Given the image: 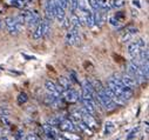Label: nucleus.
<instances>
[{
	"label": "nucleus",
	"mask_w": 149,
	"mask_h": 140,
	"mask_svg": "<svg viewBox=\"0 0 149 140\" xmlns=\"http://www.w3.org/2000/svg\"><path fill=\"white\" fill-rule=\"evenodd\" d=\"M108 87L113 91L114 94H116L125 101H128L133 98V90L125 86L120 78L116 76H113L108 79Z\"/></svg>",
	"instance_id": "1"
},
{
	"label": "nucleus",
	"mask_w": 149,
	"mask_h": 140,
	"mask_svg": "<svg viewBox=\"0 0 149 140\" xmlns=\"http://www.w3.org/2000/svg\"><path fill=\"white\" fill-rule=\"evenodd\" d=\"M94 98L99 101V104L101 105V106H102L104 110H107V111H113V110L116 107V105L114 104V101L111 100V99L107 95V93L104 92V87H102L101 90L96 91L95 94H94Z\"/></svg>",
	"instance_id": "2"
},
{
	"label": "nucleus",
	"mask_w": 149,
	"mask_h": 140,
	"mask_svg": "<svg viewBox=\"0 0 149 140\" xmlns=\"http://www.w3.org/2000/svg\"><path fill=\"white\" fill-rule=\"evenodd\" d=\"M5 25L7 31L13 36H17L22 31V24H20L15 17H7L5 19Z\"/></svg>",
	"instance_id": "3"
},
{
	"label": "nucleus",
	"mask_w": 149,
	"mask_h": 140,
	"mask_svg": "<svg viewBox=\"0 0 149 140\" xmlns=\"http://www.w3.org/2000/svg\"><path fill=\"white\" fill-rule=\"evenodd\" d=\"M22 14V18H24V24L27 25V27H33V26H36L39 22H40V15L36 13L35 11H25Z\"/></svg>",
	"instance_id": "4"
},
{
	"label": "nucleus",
	"mask_w": 149,
	"mask_h": 140,
	"mask_svg": "<svg viewBox=\"0 0 149 140\" xmlns=\"http://www.w3.org/2000/svg\"><path fill=\"white\" fill-rule=\"evenodd\" d=\"M146 47V41L143 39H137L133 43H130L128 45V54L130 55V58H136L139 57L140 52Z\"/></svg>",
	"instance_id": "5"
},
{
	"label": "nucleus",
	"mask_w": 149,
	"mask_h": 140,
	"mask_svg": "<svg viewBox=\"0 0 149 140\" xmlns=\"http://www.w3.org/2000/svg\"><path fill=\"white\" fill-rule=\"evenodd\" d=\"M80 112H81V117H82V121L94 132L96 130H99V125L96 123V120L94 119V116H92L85 107H81L80 108Z\"/></svg>",
	"instance_id": "6"
},
{
	"label": "nucleus",
	"mask_w": 149,
	"mask_h": 140,
	"mask_svg": "<svg viewBox=\"0 0 149 140\" xmlns=\"http://www.w3.org/2000/svg\"><path fill=\"white\" fill-rule=\"evenodd\" d=\"M45 88H46V91H47L48 94H51V95H53V97H56V98L61 97V93H62V91H63V90L59 86V84H55V83L52 81V80H46V81H45Z\"/></svg>",
	"instance_id": "7"
},
{
	"label": "nucleus",
	"mask_w": 149,
	"mask_h": 140,
	"mask_svg": "<svg viewBox=\"0 0 149 140\" xmlns=\"http://www.w3.org/2000/svg\"><path fill=\"white\" fill-rule=\"evenodd\" d=\"M61 97L69 104H74L77 102L78 100H80V97H79V93L77 91H74L73 88H69V90H65L62 91L61 93Z\"/></svg>",
	"instance_id": "8"
},
{
	"label": "nucleus",
	"mask_w": 149,
	"mask_h": 140,
	"mask_svg": "<svg viewBox=\"0 0 149 140\" xmlns=\"http://www.w3.org/2000/svg\"><path fill=\"white\" fill-rule=\"evenodd\" d=\"M58 126L62 132H75L78 130L70 119H62Z\"/></svg>",
	"instance_id": "9"
},
{
	"label": "nucleus",
	"mask_w": 149,
	"mask_h": 140,
	"mask_svg": "<svg viewBox=\"0 0 149 140\" xmlns=\"http://www.w3.org/2000/svg\"><path fill=\"white\" fill-rule=\"evenodd\" d=\"M120 80L122 81V84H123L125 86H127V87L132 88L133 91H134V88L137 86V83H136L135 78H133V77H132L130 74H128V73L122 74V77L120 78Z\"/></svg>",
	"instance_id": "10"
},
{
	"label": "nucleus",
	"mask_w": 149,
	"mask_h": 140,
	"mask_svg": "<svg viewBox=\"0 0 149 140\" xmlns=\"http://www.w3.org/2000/svg\"><path fill=\"white\" fill-rule=\"evenodd\" d=\"M45 14H46V19L52 20L55 18V6L53 0H47V3L45 5Z\"/></svg>",
	"instance_id": "11"
},
{
	"label": "nucleus",
	"mask_w": 149,
	"mask_h": 140,
	"mask_svg": "<svg viewBox=\"0 0 149 140\" xmlns=\"http://www.w3.org/2000/svg\"><path fill=\"white\" fill-rule=\"evenodd\" d=\"M44 37V32H42V25H41V20L40 22L35 26V29L33 32V39L34 40H39Z\"/></svg>",
	"instance_id": "12"
},
{
	"label": "nucleus",
	"mask_w": 149,
	"mask_h": 140,
	"mask_svg": "<svg viewBox=\"0 0 149 140\" xmlns=\"http://www.w3.org/2000/svg\"><path fill=\"white\" fill-rule=\"evenodd\" d=\"M134 36H135V33H133V32H129V31H126V29H123V28H122V33H121L120 40H121L122 43H128V41L133 40Z\"/></svg>",
	"instance_id": "13"
},
{
	"label": "nucleus",
	"mask_w": 149,
	"mask_h": 140,
	"mask_svg": "<svg viewBox=\"0 0 149 140\" xmlns=\"http://www.w3.org/2000/svg\"><path fill=\"white\" fill-rule=\"evenodd\" d=\"M77 125H78V130L80 131V132H84L85 134H87V135H93V131L82 121V120H80V121H78V123H75Z\"/></svg>",
	"instance_id": "14"
},
{
	"label": "nucleus",
	"mask_w": 149,
	"mask_h": 140,
	"mask_svg": "<svg viewBox=\"0 0 149 140\" xmlns=\"http://www.w3.org/2000/svg\"><path fill=\"white\" fill-rule=\"evenodd\" d=\"M70 24H72V26L74 27V28H80L81 26H82V22H81V20H80V18H79V15L77 14V13H72V15H70Z\"/></svg>",
	"instance_id": "15"
},
{
	"label": "nucleus",
	"mask_w": 149,
	"mask_h": 140,
	"mask_svg": "<svg viewBox=\"0 0 149 140\" xmlns=\"http://www.w3.org/2000/svg\"><path fill=\"white\" fill-rule=\"evenodd\" d=\"M59 86L65 91V90H69L72 88V84H70V80L66 77H60L59 78Z\"/></svg>",
	"instance_id": "16"
},
{
	"label": "nucleus",
	"mask_w": 149,
	"mask_h": 140,
	"mask_svg": "<svg viewBox=\"0 0 149 140\" xmlns=\"http://www.w3.org/2000/svg\"><path fill=\"white\" fill-rule=\"evenodd\" d=\"M62 136L67 140H81L79 134H75L74 132H62Z\"/></svg>",
	"instance_id": "17"
},
{
	"label": "nucleus",
	"mask_w": 149,
	"mask_h": 140,
	"mask_svg": "<svg viewBox=\"0 0 149 140\" xmlns=\"http://www.w3.org/2000/svg\"><path fill=\"white\" fill-rule=\"evenodd\" d=\"M97 4H99V7L101 11H110L111 6H110V3L108 0H97Z\"/></svg>",
	"instance_id": "18"
},
{
	"label": "nucleus",
	"mask_w": 149,
	"mask_h": 140,
	"mask_svg": "<svg viewBox=\"0 0 149 140\" xmlns=\"http://www.w3.org/2000/svg\"><path fill=\"white\" fill-rule=\"evenodd\" d=\"M70 120H72L74 124L78 123V121H80V120H82V117H81V112H80V110L73 111V112L70 113Z\"/></svg>",
	"instance_id": "19"
},
{
	"label": "nucleus",
	"mask_w": 149,
	"mask_h": 140,
	"mask_svg": "<svg viewBox=\"0 0 149 140\" xmlns=\"http://www.w3.org/2000/svg\"><path fill=\"white\" fill-rule=\"evenodd\" d=\"M51 21L52 20H48V19H44L41 20V25H42V32H44V36H46V34L51 31Z\"/></svg>",
	"instance_id": "20"
},
{
	"label": "nucleus",
	"mask_w": 149,
	"mask_h": 140,
	"mask_svg": "<svg viewBox=\"0 0 149 140\" xmlns=\"http://www.w3.org/2000/svg\"><path fill=\"white\" fill-rule=\"evenodd\" d=\"M114 130H115V125L111 121L106 123V126H104V134L106 135H110L111 133L114 132Z\"/></svg>",
	"instance_id": "21"
},
{
	"label": "nucleus",
	"mask_w": 149,
	"mask_h": 140,
	"mask_svg": "<svg viewBox=\"0 0 149 140\" xmlns=\"http://www.w3.org/2000/svg\"><path fill=\"white\" fill-rule=\"evenodd\" d=\"M125 4H126V0H111L110 6L114 8H121L125 6Z\"/></svg>",
	"instance_id": "22"
},
{
	"label": "nucleus",
	"mask_w": 149,
	"mask_h": 140,
	"mask_svg": "<svg viewBox=\"0 0 149 140\" xmlns=\"http://www.w3.org/2000/svg\"><path fill=\"white\" fill-rule=\"evenodd\" d=\"M78 4H79V0H68V7L70 8L72 13H74L78 10Z\"/></svg>",
	"instance_id": "23"
},
{
	"label": "nucleus",
	"mask_w": 149,
	"mask_h": 140,
	"mask_svg": "<svg viewBox=\"0 0 149 140\" xmlns=\"http://www.w3.org/2000/svg\"><path fill=\"white\" fill-rule=\"evenodd\" d=\"M87 3L92 10V12H95V11H100V7H99V4H97V0H87Z\"/></svg>",
	"instance_id": "24"
},
{
	"label": "nucleus",
	"mask_w": 149,
	"mask_h": 140,
	"mask_svg": "<svg viewBox=\"0 0 149 140\" xmlns=\"http://www.w3.org/2000/svg\"><path fill=\"white\" fill-rule=\"evenodd\" d=\"M109 24H110L111 26H114L115 28H118V29L121 28V21H119L115 17H110V18H109Z\"/></svg>",
	"instance_id": "25"
},
{
	"label": "nucleus",
	"mask_w": 149,
	"mask_h": 140,
	"mask_svg": "<svg viewBox=\"0 0 149 140\" xmlns=\"http://www.w3.org/2000/svg\"><path fill=\"white\" fill-rule=\"evenodd\" d=\"M11 5L18 7V8H22L25 6V0H10Z\"/></svg>",
	"instance_id": "26"
},
{
	"label": "nucleus",
	"mask_w": 149,
	"mask_h": 140,
	"mask_svg": "<svg viewBox=\"0 0 149 140\" xmlns=\"http://www.w3.org/2000/svg\"><path fill=\"white\" fill-rule=\"evenodd\" d=\"M27 100H28V97H27L26 93L22 92V93H20V94L18 95V102H19L20 105H21V104H25Z\"/></svg>",
	"instance_id": "27"
},
{
	"label": "nucleus",
	"mask_w": 149,
	"mask_h": 140,
	"mask_svg": "<svg viewBox=\"0 0 149 140\" xmlns=\"http://www.w3.org/2000/svg\"><path fill=\"white\" fill-rule=\"evenodd\" d=\"M125 17H126V15H125L123 12H116V14H115V18H116L119 21H121V22L125 20Z\"/></svg>",
	"instance_id": "28"
},
{
	"label": "nucleus",
	"mask_w": 149,
	"mask_h": 140,
	"mask_svg": "<svg viewBox=\"0 0 149 140\" xmlns=\"http://www.w3.org/2000/svg\"><path fill=\"white\" fill-rule=\"evenodd\" d=\"M137 132H139V128H135V130H133V131L129 133V135L127 136V139H128V140H130V139L135 138V136H136V134H137Z\"/></svg>",
	"instance_id": "29"
},
{
	"label": "nucleus",
	"mask_w": 149,
	"mask_h": 140,
	"mask_svg": "<svg viewBox=\"0 0 149 140\" xmlns=\"http://www.w3.org/2000/svg\"><path fill=\"white\" fill-rule=\"evenodd\" d=\"M58 1H59V4L61 5V7L63 10H66L68 7V0H58Z\"/></svg>",
	"instance_id": "30"
},
{
	"label": "nucleus",
	"mask_w": 149,
	"mask_h": 140,
	"mask_svg": "<svg viewBox=\"0 0 149 140\" xmlns=\"http://www.w3.org/2000/svg\"><path fill=\"white\" fill-rule=\"evenodd\" d=\"M25 140H38V138H36L35 134H28Z\"/></svg>",
	"instance_id": "31"
},
{
	"label": "nucleus",
	"mask_w": 149,
	"mask_h": 140,
	"mask_svg": "<svg viewBox=\"0 0 149 140\" xmlns=\"http://www.w3.org/2000/svg\"><path fill=\"white\" fill-rule=\"evenodd\" d=\"M22 136H24V133L21 134V131H18V133H17V135H15V139H17V140H20V139H22Z\"/></svg>",
	"instance_id": "32"
},
{
	"label": "nucleus",
	"mask_w": 149,
	"mask_h": 140,
	"mask_svg": "<svg viewBox=\"0 0 149 140\" xmlns=\"http://www.w3.org/2000/svg\"><path fill=\"white\" fill-rule=\"evenodd\" d=\"M27 60H34L35 59V57H31V55H27V54H22Z\"/></svg>",
	"instance_id": "33"
},
{
	"label": "nucleus",
	"mask_w": 149,
	"mask_h": 140,
	"mask_svg": "<svg viewBox=\"0 0 149 140\" xmlns=\"http://www.w3.org/2000/svg\"><path fill=\"white\" fill-rule=\"evenodd\" d=\"M55 140H67V139H65L63 136H59V135H58V136L55 138Z\"/></svg>",
	"instance_id": "34"
},
{
	"label": "nucleus",
	"mask_w": 149,
	"mask_h": 140,
	"mask_svg": "<svg viewBox=\"0 0 149 140\" xmlns=\"http://www.w3.org/2000/svg\"><path fill=\"white\" fill-rule=\"evenodd\" d=\"M133 4H134V5H136L137 7H140V4H139V1H137V0H134V1H133Z\"/></svg>",
	"instance_id": "35"
},
{
	"label": "nucleus",
	"mask_w": 149,
	"mask_h": 140,
	"mask_svg": "<svg viewBox=\"0 0 149 140\" xmlns=\"http://www.w3.org/2000/svg\"><path fill=\"white\" fill-rule=\"evenodd\" d=\"M0 140H10V139L6 138V136H3V138H0Z\"/></svg>",
	"instance_id": "36"
},
{
	"label": "nucleus",
	"mask_w": 149,
	"mask_h": 140,
	"mask_svg": "<svg viewBox=\"0 0 149 140\" xmlns=\"http://www.w3.org/2000/svg\"><path fill=\"white\" fill-rule=\"evenodd\" d=\"M0 28H1V20H0Z\"/></svg>",
	"instance_id": "37"
},
{
	"label": "nucleus",
	"mask_w": 149,
	"mask_h": 140,
	"mask_svg": "<svg viewBox=\"0 0 149 140\" xmlns=\"http://www.w3.org/2000/svg\"><path fill=\"white\" fill-rule=\"evenodd\" d=\"M54 140H55V139H54Z\"/></svg>",
	"instance_id": "38"
}]
</instances>
